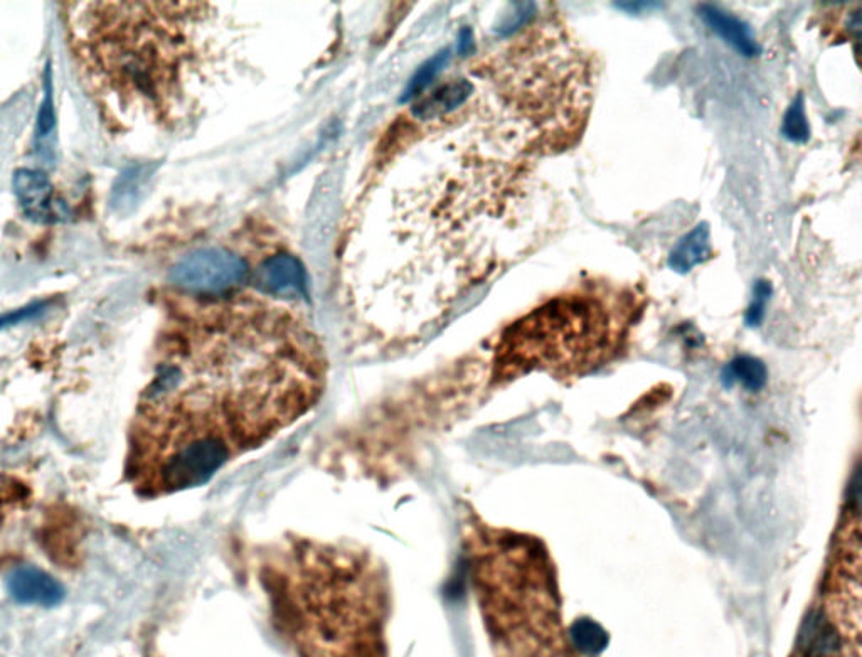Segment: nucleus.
Instances as JSON below:
<instances>
[{"label":"nucleus","instance_id":"f257e3e1","mask_svg":"<svg viewBox=\"0 0 862 657\" xmlns=\"http://www.w3.org/2000/svg\"><path fill=\"white\" fill-rule=\"evenodd\" d=\"M324 353L285 310L211 305L182 322L140 406L132 467L140 491L206 484L317 405Z\"/></svg>","mask_w":862,"mask_h":657},{"label":"nucleus","instance_id":"f03ea898","mask_svg":"<svg viewBox=\"0 0 862 657\" xmlns=\"http://www.w3.org/2000/svg\"><path fill=\"white\" fill-rule=\"evenodd\" d=\"M256 577L293 656L388 657L391 587L368 550L285 536L261 550Z\"/></svg>","mask_w":862,"mask_h":657},{"label":"nucleus","instance_id":"7ed1b4c3","mask_svg":"<svg viewBox=\"0 0 862 657\" xmlns=\"http://www.w3.org/2000/svg\"><path fill=\"white\" fill-rule=\"evenodd\" d=\"M612 342L607 310L596 300H551L517 321L495 354V378L511 380L533 369L578 371L602 358Z\"/></svg>","mask_w":862,"mask_h":657},{"label":"nucleus","instance_id":"20e7f679","mask_svg":"<svg viewBox=\"0 0 862 657\" xmlns=\"http://www.w3.org/2000/svg\"><path fill=\"white\" fill-rule=\"evenodd\" d=\"M859 602L825 595L800 627L790 657H859Z\"/></svg>","mask_w":862,"mask_h":657},{"label":"nucleus","instance_id":"39448f33","mask_svg":"<svg viewBox=\"0 0 862 657\" xmlns=\"http://www.w3.org/2000/svg\"><path fill=\"white\" fill-rule=\"evenodd\" d=\"M246 263L235 253L206 248L189 253L172 267L169 278L191 294H219L243 282Z\"/></svg>","mask_w":862,"mask_h":657},{"label":"nucleus","instance_id":"423d86ee","mask_svg":"<svg viewBox=\"0 0 862 657\" xmlns=\"http://www.w3.org/2000/svg\"><path fill=\"white\" fill-rule=\"evenodd\" d=\"M12 189L22 213L32 223L56 225L70 218V208L54 193L48 174L34 169H19L12 177Z\"/></svg>","mask_w":862,"mask_h":657},{"label":"nucleus","instance_id":"0eeeda50","mask_svg":"<svg viewBox=\"0 0 862 657\" xmlns=\"http://www.w3.org/2000/svg\"><path fill=\"white\" fill-rule=\"evenodd\" d=\"M7 590L17 604L54 607L64 599V587L59 580L38 567L16 568L7 577Z\"/></svg>","mask_w":862,"mask_h":657},{"label":"nucleus","instance_id":"6e6552de","mask_svg":"<svg viewBox=\"0 0 862 657\" xmlns=\"http://www.w3.org/2000/svg\"><path fill=\"white\" fill-rule=\"evenodd\" d=\"M258 289L267 294L290 297L305 292V273L297 258L277 255L268 258L256 275Z\"/></svg>","mask_w":862,"mask_h":657},{"label":"nucleus","instance_id":"1a4fd4ad","mask_svg":"<svg viewBox=\"0 0 862 657\" xmlns=\"http://www.w3.org/2000/svg\"><path fill=\"white\" fill-rule=\"evenodd\" d=\"M698 12L701 19L708 24L709 29H713L714 33L718 34L724 43H728L738 53L743 54L746 58H753V56L760 54V44L756 41L753 29L746 22L741 21L733 14H729L721 7L713 6V4L699 6Z\"/></svg>","mask_w":862,"mask_h":657},{"label":"nucleus","instance_id":"9d476101","mask_svg":"<svg viewBox=\"0 0 862 657\" xmlns=\"http://www.w3.org/2000/svg\"><path fill=\"white\" fill-rule=\"evenodd\" d=\"M711 253H713L711 230L708 223H699L694 230L682 236L679 243L672 248L667 263L674 272L686 275L692 268L706 262L711 257Z\"/></svg>","mask_w":862,"mask_h":657},{"label":"nucleus","instance_id":"9b49d317","mask_svg":"<svg viewBox=\"0 0 862 657\" xmlns=\"http://www.w3.org/2000/svg\"><path fill=\"white\" fill-rule=\"evenodd\" d=\"M152 174H154V167L150 164H137L120 172L117 181L113 182L112 193H110V209L113 213H132L144 196L145 187L149 184Z\"/></svg>","mask_w":862,"mask_h":657},{"label":"nucleus","instance_id":"f8f14e48","mask_svg":"<svg viewBox=\"0 0 862 657\" xmlns=\"http://www.w3.org/2000/svg\"><path fill=\"white\" fill-rule=\"evenodd\" d=\"M470 91H472V85H470L469 81H453L450 85L440 88L426 102L420 103L418 107H415L413 113L421 118H430L437 117L440 113L450 112V110H453V108L458 107L460 103L467 100Z\"/></svg>","mask_w":862,"mask_h":657},{"label":"nucleus","instance_id":"ddd939ff","mask_svg":"<svg viewBox=\"0 0 862 657\" xmlns=\"http://www.w3.org/2000/svg\"><path fill=\"white\" fill-rule=\"evenodd\" d=\"M570 646L580 656H598L607 649V631L595 620L578 619L570 627Z\"/></svg>","mask_w":862,"mask_h":657},{"label":"nucleus","instance_id":"4468645a","mask_svg":"<svg viewBox=\"0 0 862 657\" xmlns=\"http://www.w3.org/2000/svg\"><path fill=\"white\" fill-rule=\"evenodd\" d=\"M54 130H56V110H54V83H53V68L51 63L46 65L44 70V97L39 107L38 120H36V130H34V142L39 154H44L46 142L53 139Z\"/></svg>","mask_w":862,"mask_h":657},{"label":"nucleus","instance_id":"2eb2a0df","mask_svg":"<svg viewBox=\"0 0 862 657\" xmlns=\"http://www.w3.org/2000/svg\"><path fill=\"white\" fill-rule=\"evenodd\" d=\"M724 378H728L729 383L738 381L746 390L758 391L767 383V366L753 356H738L724 371Z\"/></svg>","mask_w":862,"mask_h":657},{"label":"nucleus","instance_id":"dca6fc26","mask_svg":"<svg viewBox=\"0 0 862 657\" xmlns=\"http://www.w3.org/2000/svg\"><path fill=\"white\" fill-rule=\"evenodd\" d=\"M782 135L792 144H807L810 139V123L805 113L804 93L793 98L792 105L783 115Z\"/></svg>","mask_w":862,"mask_h":657},{"label":"nucleus","instance_id":"f3484780","mask_svg":"<svg viewBox=\"0 0 862 657\" xmlns=\"http://www.w3.org/2000/svg\"><path fill=\"white\" fill-rule=\"evenodd\" d=\"M448 58H450V53L442 51V53L435 54L433 58L428 59L425 65L421 66L420 70L416 71V75L411 78L410 85L401 97V102H406V100L420 95L421 91L425 90L426 86L435 80V76L442 71L443 66L447 65Z\"/></svg>","mask_w":862,"mask_h":657},{"label":"nucleus","instance_id":"a211bd4d","mask_svg":"<svg viewBox=\"0 0 862 657\" xmlns=\"http://www.w3.org/2000/svg\"><path fill=\"white\" fill-rule=\"evenodd\" d=\"M772 290V284L768 280H765V278L756 280V284L753 285V302H751L750 307L746 310V326L758 327L763 322L768 299L772 297Z\"/></svg>","mask_w":862,"mask_h":657},{"label":"nucleus","instance_id":"6ab92c4d","mask_svg":"<svg viewBox=\"0 0 862 657\" xmlns=\"http://www.w3.org/2000/svg\"><path fill=\"white\" fill-rule=\"evenodd\" d=\"M49 307H51V302L48 300H38V302L24 305L21 309L0 314V331H6L9 327L19 326L24 322L36 321L48 312Z\"/></svg>","mask_w":862,"mask_h":657},{"label":"nucleus","instance_id":"aec40b11","mask_svg":"<svg viewBox=\"0 0 862 657\" xmlns=\"http://www.w3.org/2000/svg\"><path fill=\"white\" fill-rule=\"evenodd\" d=\"M534 12H536V6L531 4V2H527V4H514V11H512V16L506 21L502 22L501 26H499V33L507 34L516 33L519 27L524 26L531 17L534 16Z\"/></svg>","mask_w":862,"mask_h":657},{"label":"nucleus","instance_id":"412c9836","mask_svg":"<svg viewBox=\"0 0 862 657\" xmlns=\"http://www.w3.org/2000/svg\"><path fill=\"white\" fill-rule=\"evenodd\" d=\"M617 9H620L622 12H627V14H644V12L655 11V9H660L662 4L659 2H617L615 4Z\"/></svg>","mask_w":862,"mask_h":657},{"label":"nucleus","instance_id":"4be33fe9","mask_svg":"<svg viewBox=\"0 0 862 657\" xmlns=\"http://www.w3.org/2000/svg\"><path fill=\"white\" fill-rule=\"evenodd\" d=\"M472 44H474L472 33H470L469 29H465L462 36H460V53H469L470 49H472Z\"/></svg>","mask_w":862,"mask_h":657},{"label":"nucleus","instance_id":"5701e85b","mask_svg":"<svg viewBox=\"0 0 862 657\" xmlns=\"http://www.w3.org/2000/svg\"><path fill=\"white\" fill-rule=\"evenodd\" d=\"M561 657H575V656H573V654H571V652H570V654H565V656H561Z\"/></svg>","mask_w":862,"mask_h":657}]
</instances>
